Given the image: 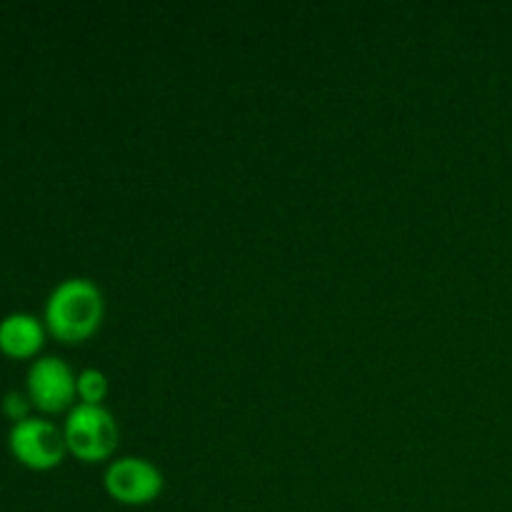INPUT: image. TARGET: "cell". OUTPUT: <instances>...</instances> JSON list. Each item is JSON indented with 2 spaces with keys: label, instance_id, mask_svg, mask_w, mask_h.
I'll use <instances>...</instances> for the list:
<instances>
[{
  "label": "cell",
  "instance_id": "6da1fadb",
  "mask_svg": "<svg viewBox=\"0 0 512 512\" xmlns=\"http://www.w3.org/2000/svg\"><path fill=\"white\" fill-rule=\"evenodd\" d=\"M105 315L103 290L88 278H68L55 285L45 303V328L60 343H83L100 328Z\"/></svg>",
  "mask_w": 512,
  "mask_h": 512
},
{
  "label": "cell",
  "instance_id": "7a4b0ae2",
  "mask_svg": "<svg viewBox=\"0 0 512 512\" xmlns=\"http://www.w3.org/2000/svg\"><path fill=\"white\" fill-rule=\"evenodd\" d=\"M65 445L68 453L83 463H105L118 448L120 430L113 413L103 405H75L65 420Z\"/></svg>",
  "mask_w": 512,
  "mask_h": 512
},
{
  "label": "cell",
  "instance_id": "3957f363",
  "mask_svg": "<svg viewBox=\"0 0 512 512\" xmlns=\"http://www.w3.org/2000/svg\"><path fill=\"white\" fill-rule=\"evenodd\" d=\"M8 448L20 465L30 470H53L63 463L68 445L58 425L45 418H25L10 425Z\"/></svg>",
  "mask_w": 512,
  "mask_h": 512
},
{
  "label": "cell",
  "instance_id": "277c9868",
  "mask_svg": "<svg viewBox=\"0 0 512 512\" xmlns=\"http://www.w3.org/2000/svg\"><path fill=\"white\" fill-rule=\"evenodd\" d=\"M103 488L115 503L138 508V505H150L160 498L165 480L158 465L145 458L125 455L108 465L103 475Z\"/></svg>",
  "mask_w": 512,
  "mask_h": 512
},
{
  "label": "cell",
  "instance_id": "5b68a950",
  "mask_svg": "<svg viewBox=\"0 0 512 512\" xmlns=\"http://www.w3.org/2000/svg\"><path fill=\"white\" fill-rule=\"evenodd\" d=\"M30 403L43 413H63L73 410V400L78 395V378L73 375L70 365L58 355H43L33 360L25 375Z\"/></svg>",
  "mask_w": 512,
  "mask_h": 512
},
{
  "label": "cell",
  "instance_id": "8992f818",
  "mask_svg": "<svg viewBox=\"0 0 512 512\" xmlns=\"http://www.w3.org/2000/svg\"><path fill=\"white\" fill-rule=\"evenodd\" d=\"M45 343V325L30 313H10L0 320V353L8 358H33Z\"/></svg>",
  "mask_w": 512,
  "mask_h": 512
},
{
  "label": "cell",
  "instance_id": "52a82bcc",
  "mask_svg": "<svg viewBox=\"0 0 512 512\" xmlns=\"http://www.w3.org/2000/svg\"><path fill=\"white\" fill-rule=\"evenodd\" d=\"M78 395L85 405H103L108 395V375L98 368H85L78 375Z\"/></svg>",
  "mask_w": 512,
  "mask_h": 512
},
{
  "label": "cell",
  "instance_id": "ba28073f",
  "mask_svg": "<svg viewBox=\"0 0 512 512\" xmlns=\"http://www.w3.org/2000/svg\"><path fill=\"white\" fill-rule=\"evenodd\" d=\"M30 405H33V403H30L28 393H18V390H10V393L3 395V413L8 415L13 423L30 418V415H28Z\"/></svg>",
  "mask_w": 512,
  "mask_h": 512
}]
</instances>
